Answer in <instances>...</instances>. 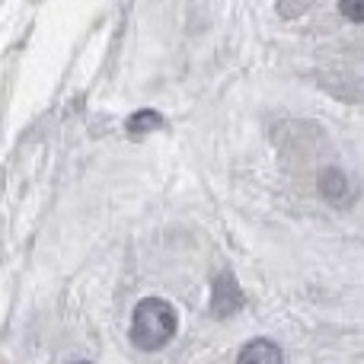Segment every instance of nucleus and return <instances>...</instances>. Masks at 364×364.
Listing matches in <instances>:
<instances>
[{
	"label": "nucleus",
	"instance_id": "1",
	"mask_svg": "<svg viewBox=\"0 0 364 364\" xmlns=\"http://www.w3.org/2000/svg\"><path fill=\"white\" fill-rule=\"evenodd\" d=\"M176 310L173 304L160 301V297H144L134 307L132 316V342L141 352H160L164 346H170L176 336Z\"/></svg>",
	"mask_w": 364,
	"mask_h": 364
},
{
	"label": "nucleus",
	"instance_id": "2",
	"mask_svg": "<svg viewBox=\"0 0 364 364\" xmlns=\"http://www.w3.org/2000/svg\"><path fill=\"white\" fill-rule=\"evenodd\" d=\"M243 307V291H240L237 278L230 275V272H224V275L214 278V291H211V314L214 316H233L237 310Z\"/></svg>",
	"mask_w": 364,
	"mask_h": 364
},
{
	"label": "nucleus",
	"instance_id": "3",
	"mask_svg": "<svg viewBox=\"0 0 364 364\" xmlns=\"http://www.w3.org/2000/svg\"><path fill=\"white\" fill-rule=\"evenodd\" d=\"M320 195L326 201H333V205H346V201L352 198V186H348L346 173L336 170V166L323 170L320 173Z\"/></svg>",
	"mask_w": 364,
	"mask_h": 364
},
{
	"label": "nucleus",
	"instance_id": "4",
	"mask_svg": "<svg viewBox=\"0 0 364 364\" xmlns=\"http://www.w3.org/2000/svg\"><path fill=\"white\" fill-rule=\"evenodd\" d=\"M237 364H284L282 358V348L269 339H252L250 346H243Z\"/></svg>",
	"mask_w": 364,
	"mask_h": 364
},
{
	"label": "nucleus",
	"instance_id": "5",
	"mask_svg": "<svg viewBox=\"0 0 364 364\" xmlns=\"http://www.w3.org/2000/svg\"><path fill=\"white\" fill-rule=\"evenodd\" d=\"M128 134H147V132H157V128H164V119H160V112H154V109H141V112H134L132 119L125 122Z\"/></svg>",
	"mask_w": 364,
	"mask_h": 364
},
{
	"label": "nucleus",
	"instance_id": "6",
	"mask_svg": "<svg viewBox=\"0 0 364 364\" xmlns=\"http://www.w3.org/2000/svg\"><path fill=\"white\" fill-rule=\"evenodd\" d=\"M339 10L352 23H364V0H339Z\"/></svg>",
	"mask_w": 364,
	"mask_h": 364
},
{
	"label": "nucleus",
	"instance_id": "7",
	"mask_svg": "<svg viewBox=\"0 0 364 364\" xmlns=\"http://www.w3.org/2000/svg\"><path fill=\"white\" fill-rule=\"evenodd\" d=\"M77 364H87V361H77Z\"/></svg>",
	"mask_w": 364,
	"mask_h": 364
}]
</instances>
